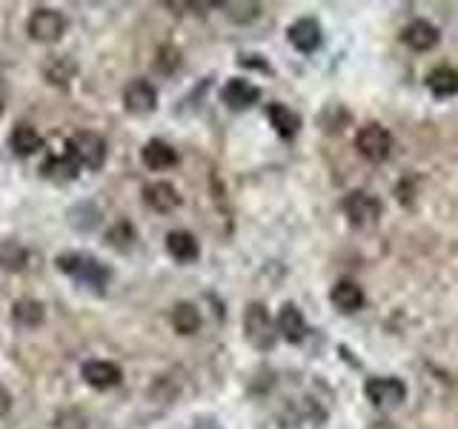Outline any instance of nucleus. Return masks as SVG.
Wrapping results in <instances>:
<instances>
[{"mask_svg": "<svg viewBox=\"0 0 458 429\" xmlns=\"http://www.w3.org/2000/svg\"><path fill=\"white\" fill-rule=\"evenodd\" d=\"M55 266L64 272L66 278H72L78 286L89 292L104 295L112 272L104 261H98L95 255H86V252H61L55 257Z\"/></svg>", "mask_w": 458, "mask_h": 429, "instance_id": "1", "label": "nucleus"}, {"mask_svg": "<svg viewBox=\"0 0 458 429\" xmlns=\"http://www.w3.org/2000/svg\"><path fill=\"white\" fill-rule=\"evenodd\" d=\"M69 29V21L61 9L52 6H38L26 21V35L38 43H57Z\"/></svg>", "mask_w": 458, "mask_h": 429, "instance_id": "2", "label": "nucleus"}, {"mask_svg": "<svg viewBox=\"0 0 458 429\" xmlns=\"http://www.w3.org/2000/svg\"><path fill=\"white\" fill-rule=\"evenodd\" d=\"M243 332H247V341L255 349H272L278 341V326L272 324L267 307L255 304V300L243 312Z\"/></svg>", "mask_w": 458, "mask_h": 429, "instance_id": "3", "label": "nucleus"}, {"mask_svg": "<svg viewBox=\"0 0 458 429\" xmlns=\"http://www.w3.org/2000/svg\"><path fill=\"white\" fill-rule=\"evenodd\" d=\"M355 149L361 152L367 161L384 164L393 152V135L386 132L381 123H367V126H361V132L355 138Z\"/></svg>", "mask_w": 458, "mask_h": 429, "instance_id": "4", "label": "nucleus"}, {"mask_svg": "<svg viewBox=\"0 0 458 429\" xmlns=\"http://www.w3.org/2000/svg\"><path fill=\"white\" fill-rule=\"evenodd\" d=\"M344 214L358 229H372L381 218V200L367 192H350L344 198Z\"/></svg>", "mask_w": 458, "mask_h": 429, "instance_id": "5", "label": "nucleus"}, {"mask_svg": "<svg viewBox=\"0 0 458 429\" xmlns=\"http://www.w3.org/2000/svg\"><path fill=\"white\" fill-rule=\"evenodd\" d=\"M69 147H72V152L78 155V161H81L83 169L98 172L100 166L106 164V140L100 138L98 132H89V129H83V132L69 138Z\"/></svg>", "mask_w": 458, "mask_h": 429, "instance_id": "6", "label": "nucleus"}, {"mask_svg": "<svg viewBox=\"0 0 458 429\" xmlns=\"http://www.w3.org/2000/svg\"><path fill=\"white\" fill-rule=\"evenodd\" d=\"M364 392H367L369 404L376 409H395V407L404 404L407 386H404V381H398V378H369L367 386H364Z\"/></svg>", "mask_w": 458, "mask_h": 429, "instance_id": "7", "label": "nucleus"}, {"mask_svg": "<svg viewBox=\"0 0 458 429\" xmlns=\"http://www.w3.org/2000/svg\"><path fill=\"white\" fill-rule=\"evenodd\" d=\"M81 161H78V155L72 152L69 147V140L64 143V149L61 152H52L47 155V161L40 164V175L43 178H49V181H75L81 175Z\"/></svg>", "mask_w": 458, "mask_h": 429, "instance_id": "8", "label": "nucleus"}, {"mask_svg": "<svg viewBox=\"0 0 458 429\" xmlns=\"http://www.w3.org/2000/svg\"><path fill=\"white\" fill-rule=\"evenodd\" d=\"M123 109L129 114H138V118H143V114H152L157 109L155 86L149 80H143V78L129 80L126 89H123Z\"/></svg>", "mask_w": 458, "mask_h": 429, "instance_id": "9", "label": "nucleus"}, {"mask_svg": "<svg viewBox=\"0 0 458 429\" xmlns=\"http://www.w3.org/2000/svg\"><path fill=\"white\" fill-rule=\"evenodd\" d=\"M221 100L229 106V109H235V112H243V109H250L255 106L258 100H261V89L252 83V80H243V78H233L229 80L224 89H221Z\"/></svg>", "mask_w": 458, "mask_h": 429, "instance_id": "10", "label": "nucleus"}, {"mask_svg": "<svg viewBox=\"0 0 458 429\" xmlns=\"http://www.w3.org/2000/svg\"><path fill=\"white\" fill-rule=\"evenodd\" d=\"M81 378L92 386V390H112L123 381V372L112 361H86L81 366Z\"/></svg>", "mask_w": 458, "mask_h": 429, "instance_id": "11", "label": "nucleus"}, {"mask_svg": "<svg viewBox=\"0 0 458 429\" xmlns=\"http://www.w3.org/2000/svg\"><path fill=\"white\" fill-rule=\"evenodd\" d=\"M143 204H147L152 212L166 214V212L181 206V195L169 181H152V183L143 186Z\"/></svg>", "mask_w": 458, "mask_h": 429, "instance_id": "12", "label": "nucleus"}, {"mask_svg": "<svg viewBox=\"0 0 458 429\" xmlns=\"http://www.w3.org/2000/svg\"><path fill=\"white\" fill-rule=\"evenodd\" d=\"M286 38H290L293 46H295L298 52H304V55H312V52L324 43L321 26H318V21H312V18H301V21H295L290 29H286Z\"/></svg>", "mask_w": 458, "mask_h": 429, "instance_id": "13", "label": "nucleus"}, {"mask_svg": "<svg viewBox=\"0 0 458 429\" xmlns=\"http://www.w3.org/2000/svg\"><path fill=\"white\" fill-rule=\"evenodd\" d=\"M140 161H143V166L152 169V172H164V169H169V166H175V164H178V152L172 149L166 140L152 138V140L143 143Z\"/></svg>", "mask_w": 458, "mask_h": 429, "instance_id": "14", "label": "nucleus"}, {"mask_svg": "<svg viewBox=\"0 0 458 429\" xmlns=\"http://www.w3.org/2000/svg\"><path fill=\"white\" fill-rule=\"evenodd\" d=\"M401 38H404V43L412 52H429V49L438 46L441 32L429 21H412L404 29V35H401Z\"/></svg>", "mask_w": 458, "mask_h": 429, "instance_id": "15", "label": "nucleus"}, {"mask_svg": "<svg viewBox=\"0 0 458 429\" xmlns=\"http://www.w3.org/2000/svg\"><path fill=\"white\" fill-rule=\"evenodd\" d=\"M40 72H43V78H47V83L66 89L78 75V63H75V57H69V55H52Z\"/></svg>", "mask_w": 458, "mask_h": 429, "instance_id": "16", "label": "nucleus"}, {"mask_svg": "<svg viewBox=\"0 0 458 429\" xmlns=\"http://www.w3.org/2000/svg\"><path fill=\"white\" fill-rule=\"evenodd\" d=\"M12 321L23 329H38L47 321V304L38 298H18L12 304Z\"/></svg>", "mask_w": 458, "mask_h": 429, "instance_id": "17", "label": "nucleus"}, {"mask_svg": "<svg viewBox=\"0 0 458 429\" xmlns=\"http://www.w3.org/2000/svg\"><path fill=\"white\" fill-rule=\"evenodd\" d=\"M9 147L12 152L18 155V157H29V155H35L43 149V135L38 132V129L32 123H14L12 129V135H9Z\"/></svg>", "mask_w": 458, "mask_h": 429, "instance_id": "18", "label": "nucleus"}, {"mask_svg": "<svg viewBox=\"0 0 458 429\" xmlns=\"http://www.w3.org/2000/svg\"><path fill=\"white\" fill-rule=\"evenodd\" d=\"M166 252L175 257L178 264H192V261H198L200 247L192 232H186V229H172L166 235Z\"/></svg>", "mask_w": 458, "mask_h": 429, "instance_id": "19", "label": "nucleus"}, {"mask_svg": "<svg viewBox=\"0 0 458 429\" xmlns=\"http://www.w3.org/2000/svg\"><path fill=\"white\" fill-rule=\"evenodd\" d=\"M329 300H333V307L338 312L350 315L364 307V290L355 281H338L333 290H329Z\"/></svg>", "mask_w": 458, "mask_h": 429, "instance_id": "20", "label": "nucleus"}, {"mask_svg": "<svg viewBox=\"0 0 458 429\" xmlns=\"http://www.w3.org/2000/svg\"><path fill=\"white\" fill-rule=\"evenodd\" d=\"M276 326H278V335H284L290 343H301L307 335V321L301 309L295 304H284L278 318H276Z\"/></svg>", "mask_w": 458, "mask_h": 429, "instance_id": "21", "label": "nucleus"}, {"mask_svg": "<svg viewBox=\"0 0 458 429\" xmlns=\"http://www.w3.org/2000/svg\"><path fill=\"white\" fill-rule=\"evenodd\" d=\"M267 118L269 123L276 126V132L286 140H293L298 135V129H301V114L293 112L290 106H284V104H272L267 109Z\"/></svg>", "mask_w": 458, "mask_h": 429, "instance_id": "22", "label": "nucleus"}, {"mask_svg": "<svg viewBox=\"0 0 458 429\" xmlns=\"http://www.w3.org/2000/svg\"><path fill=\"white\" fill-rule=\"evenodd\" d=\"M427 86L436 97H455L458 95V69H450V66L433 69L427 78Z\"/></svg>", "mask_w": 458, "mask_h": 429, "instance_id": "23", "label": "nucleus"}, {"mask_svg": "<svg viewBox=\"0 0 458 429\" xmlns=\"http://www.w3.org/2000/svg\"><path fill=\"white\" fill-rule=\"evenodd\" d=\"M29 266V249L18 240H4L0 243V269L6 272H23Z\"/></svg>", "mask_w": 458, "mask_h": 429, "instance_id": "24", "label": "nucleus"}, {"mask_svg": "<svg viewBox=\"0 0 458 429\" xmlns=\"http://www.w3.org/2000/svg\"><path fill=\"white\" fill-rule=\"evenodd\" d=\"M172 326L178 335H195L200 329V312L192 304H178L172 309Z\"/></svg>", "mask_w": 458, "mask_h": 429, "instance_id": "25", "label": "nucleus"}, {"mask_svg": "<svg viewBox=\"0 0 458 429\" xmlns=\"http://www.w3.org/2000/svg\"><path fill=\"white\" fill-rule=\"evenodd\" d=\"M106 240L112 243V247H118V249H129L132 243L138 240V235H135V229H132V223L129 221H121V223H114L109 232H106Z\"/></svg>", "mask_w": 458, "mask_h": 429, "instance_id": "26", "label": "nucleus"}, {"mask_svg": "<svg viewBox=\"0 0 458 429\" xmlns=\"http://www.w3.org/2000/svg\"><path fill=\"white\" fill-rule=\"evenodd\" d=\"M9 409H12V392L6 390L4 383H0V418L9 415Z\"/></svg>", "mask_w": 458, "mask_h": 429, "instance_id": "27", "label": "nucleus"}, {"mask_svg": "<svg viewBox=\"0 0 458 429\" xmlns=\"http://www.w3.org/2000/svg\"><path fill=\"white\" fill-rule=\"evenodd\" d=\"M4 109H6V83L0 80V114H4Z\"/></svg>", "mask_w": 458, "mask_h": 429, "instance_id": "28", "label": "nucleus"}]
</instances>
